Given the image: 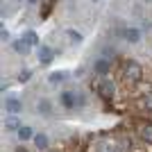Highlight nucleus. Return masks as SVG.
<instances>
[{"label": "nucleus", "mask_w": 152, "mask_h": 152, "mask_svg": "<svg viewBox=\"0 0 152 152\" xmlns=\"http://www.w3.org/2000/svg\"><path fill=\"white\" fill-rule=\"evenodd\" d=\"M123 80H125L127 86H136V84L143 82V66L134 59H127L123 61Z\"/></svg>", "instance_id": "obj_1"}, {"label": "nucleus", "mask_w": 152, "mask_h": 152, "mask_svg": "<svg viewBox=\"0 0 152 152\" xmlns=\"http://www.w3.org/2000/svg\"><path fill=\"white\" fill-rule=\"evenodd\" d=\"M93 89L98 91L104 100H114V98H116V86H114V82H111L107 75H104V77H100V75L95 77V80H93Z\"/></svg>", "instance_id": "obj_2"}, {"label": "nucleus", "mask_w": 152, "mask_h": 152, "mask_svg": "<svg viewBox=\"0 0 152 152\" xmlns=\"http://www.w3.org/2000/svg\"><path fill=\"white\" fill-rule=\"evenodd\" d=\"M136 132H139L141 141H143L145 145H152V123L150 121H141L139 127H136Z\"/></svg>", "instance_id": "obj_3"}, {"label": "nucleus", "mask_w": 152, "mask_h": 152, "mask_svg": "<svg viewBox=\"0 0 152 152\" xmlns=\"http://www.w3.org/2000/svg\"><path fill=\"white\" fill-rule=\"evenodd\" d=\"M61 102H64V107H66V109H75V107L82 104V98L75 95V93H70V91H64V93H61Z\"/></svg>", "instance_id": "obj_4"}, {"label": "nucleus", "mask_w": 152, "mask_h": 152, "mask_svg": "<svg viewBox=\"0 0 152 152\" xmlns=\"http://www.w3.org/2000/svg\"><path fill=\"white\" fill-rule=\"evenodd\" d=\"M52 59H55V52H52V48H48V45H41V48H39V61L43 64V66H48Z\"/></svg>", "instance_id": "obj_5"}, {"label": "nucleus", "mask_w": 152, "mask_h": 152, "mask_svg": "<svg viewBox=\"0 0 152 152\" xmlns=\"http://www.w3.org/2000/svg\"><path fill=\"white\" fill-rule=\"evenodd\" d=\"M5 107L9 114H20V109H23V102L18 100V98H9V100L5 102Z\"/></svg>", "instance_id": "obj_6"}, {"label": "nucleus", "mask_w": 152, "mask_h": 152, "mask_svg": "<svg viewBox=\"0 0 152 152\" xmlns=\"http://www.w3.org/2000/svg\"><path fill=\"white\" fill-rule=\"evenodd\" d=\"M125 41H129V43H139V41H141V30H136V27H127V30H125Z\"/></svg>", "instance_id": "obj_7"}, {"label": "nucleus", "mask_w": 152, "mask_h": 152, "mask_svg": "<svg viewBox=\"0 0 152 152\" xmlns=\"http://www.w3.org/2000/svg\"><path fill=\"white\" fill-rule=\"evenodd\" d=\"M20 39H23V41H25V43L30 45V48H32V45H39V34H37L34 30H27V32H25V34H23Z\"/></svg>", "instance_id": "obj_8"}, {"label": "nucleus", "mask_w": 152, "mask_h": 152, "mask_svg": "<svg viewBox=\"0 0 152 152\" xmlns=\"http://www.w3.org/2000/svg\"><path fill=\"white\" fill-rule=\"evenodd\" d=\"M34 145H37V150H48V136L45 134H34Z\"/></svg>", "instance_id": "obj_9"}, {"label": "nucleus", "mask_w": 152, "mask_h": 152, "mask_svg": "<svg viewBox=\"0 0 152 152\" xmlns=\"http://www.w3.org/2000/svg\"><path fill=\"white\" fill-rule=\"evenodd\" d=\"M107 73H109V61H107V59H100V61L95 64V75L104 77Z\"/></svg>", "instance_id": "obj_10"}, {"label": "nucleus", "mask_w": 152, "mask_h": 152, "mask_svg": "<svg viewBox=\"0 0 152 152\" xmlns=\"http://www.w3.org/2000/svg\"><path fill=\"white\" fill-rule=\"evenodd\" d=\"M5 127H7V129H16V132H18L23 125H20V121L16 118V114H14V116H9V118L5 121Z\"/></svg>", "instance_id": "obj_11"}, {"label": "nucleus", "mask_w": 152, "mask_h": 152, "mask_svg": "<svg viewBox=\"0 0 152 152\" xmlns=\"http://www.w3.org/2000/svg\"><path fill=\"white\" fill-rule=\"evenodd\" d=\"M14 50L18 52V55H27V52H30V45H27L23 39H18V41H14Z\"/></svg>", "instance_id": "obj_12"}, {"label": "nucleus", "mask_w": 152, "mask_h": 152, "mask_svg": "<svg viewBox=\"0 0 152 152\" xmlns=\"http://www.w3.org/2000/svg\"><path fill=\"white\" fill-rule=\"evenodd\" d=\"M18 139H20V141H30V139H34V132H32V127H25V125H23V127L18 129Z\"/></svg>", "instance_id": "obj_13"}, {"label": "nucleus", "mask_w": 152, "mask_h": 152, "mask_svg": "<svg viewBox=\"0 0 152 152\" xmlns=\"http://www.w3.org/2000/svg\"><path fill=\"white\" fill-rule=\"evenodd\" d=\"M141 107L145 109V111H152V91H150V93H145V98L141 100Z\"/></svg>", "instance_id": "obj_14"}, {"label": "nucleus", "mask_w": 152, "mask_h": 152, "mask_svg": "<svg viewBox=\"0 0 152 152\" xmlns=\"http://www.w3.org/2000/svg\"><path fill=\"white\" fill-rule=\"evenodd\" d=\"M39 114H43V116H48L50 114V102H39Z\"/></svg>", "instance_id": "obj_15"}, {"label": "nucleus", "mask_w": 152, "mask_h": 152, "mask_svg": "<svg viewBox=\"0 0 152 152\" xmlns=\"http://www.w3.org/2000/svg\"><path fill=\"white\" fill-rule=\"evenodd\" d=\"M66 34H68V39H70V41H75V43H80V41H82V37H80V32H73V30H68Z\"/></svg>", "instance_id": "obj_16"}, {"label": "nucleus", "mask_w": 152, "mask_h": 152, "mask_svg": "<svg viewBox=\"0 0 152 152\" xmlns=\"http://www.w3.org/2000/svg\"><path fill=\"white\" fill-rule=\"evenodd\" d=\"M64 80V73H52L50 75V82H61Z\"/></svg>", "instance_id": "obj_17"}, {"label": "nucleus", "mask_w": 152, "mask_h": 152, "mask_svg": "<svg viewBox=\"0 0 152 152\" xmlns=\"http://www.w3.org/2000/svg\"><path fill=\"white\" fill-rule=\"evenodd\" d=\"M30 75H32L30 70H23V73H20V77H18V80H20V82H27V80H30Z\"/></svg>", "instance_id": "obj_18"}, {"label": "nucleus", "mask_w": 152, "mask_h": 152, "mask_svg": "<svg viewBox=\"0 0 152 152\" xmlns=\"http://www.w3.org/2000/svg\"><path fill=\"white\" fill-rule=\"evenodd\" d=\"M27 2H30V5H37V2H39V0H27Z\"/></svg>", "instance_id": "obj_19"}, {"label": "nucleus", "mask_w": 152, "mask_h": 152, "mask_svg": "<svg viewBox=\"0 0 152 152\" xmlns=\"http://www.w3.org/2000/svg\"><path fill=\"white\" fill-rule=\"evenodd\" d=\"M16 152H27V150H25V148H18V150H16Z\"/></svg>", "instance_id": "obj_20"}, {"label": "nucleus", "mask_w": 152, "mask_h": 152, "mask_svg": "<svg viewBox=\"0 0 152 152\" xmlns=\"http://www.w3.org/2000/svg\"><path fill=\"white\" fill-rule=\"evenodd\" d=\"M45 152H59V150H45Z\"/></svg>", "instance_id": "obj_21"}, {"label": "nucleus", "mask_w": 152, "mask_h": 152, "mask_svg": "<svg viewBox=\"0 0 152 152\" xmlns=\"http://www.w3.org/2000/svg\"><path fill=\"white\" fill-rule=\"evenodd\" d=\"M145 2H152V0H145Z\"/></svg>", "instance_id": "obj_22"}]
</instances>
